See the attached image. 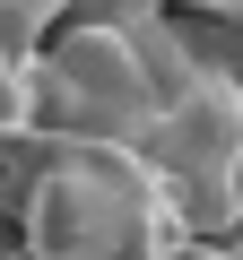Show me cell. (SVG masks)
Returning <instances> with one entry per match:
<instances>
[{
  "label": "cell",
  "mask_w": 243,
  "mask_h": 260,
  "mask_svg": "<svg viewBox=\"0 0 243 260\" xmlns=\"http://www.w3.org/2000/svg\"><path fill=\"white\" fill-rule=\"evenodd\" d=\"M35 139V52L0 44V148Z\"/></svg>",
  "instance_id": "1"
}]
</instances>
